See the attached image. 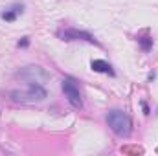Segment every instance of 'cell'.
<instances>
[{
  "instance_id": "8992f818",
  "label": "cell",
  "mask_w": 158,
  "mask_h": 156,
  "mask_svg": "<svg viewBox=\"0 0 158 156\" xmlns=\"http://www.w3.org/2000/svg\"><path fill=\"white\" fill-rule=\"evenodd\" d=\"M90 66H92V70H94V72H99V74H109L110 77H114V76H116V72L112 70V66H110L107 61L96 59V61H92V63H90Z\"/></svg>"
},
{
  "instance_id": "277c9868",
  "label": "cell",
  "mask_w": 158,
  "mask_h": 156,
  "mask_svg": "<svg viewBox=\"0 0 158 156\" xmlns=\"http://www.w3.org/2000/svg\"><path fill=\"white\" fill-rule=\"evenodd\" d=\"M59 37L63 40H86V42H90V44L99 46V42L94 39V35H90L88 31H79L76 28H68V30L59 31Z\"/></svg>"
},
{
  "instance_id": "5b68a950",
  "label": "cell",
  "mask_w": 158,
  "mask_h": 156,
  "mask_svg": "<svg viewBox=\"0 0 158 156\" xmlns=\"http://www.w3.org/2000/svg\"><path fill=\"white\" fill-rule=\"evenodd\" d=\"M37 76L48 79V74H46L40 66H26L24 70H20V72H19V77L26 79L28 83H40V79H37Z\"/></svg>"
},
{
  "instance_id": "3957f363",
  "label": "cell",
  "mask_w": 158,
  "mask_h": 156,
  "mask_svg": "<svg viewBox=\"0 0 158 156\" xmlns=\"http://www.w3.org/2000/svg\"><path fill=\"white\" fill-rule=\"evenodd\" d=\"M61 88H63V94L68 99V103L74 109L81 110L83 109V99H81V92H79V86L76 84V81L70 77H64L61 81Z\"/></svg>"
},
{
  "instance_id": "9c48e42d",
  "label": "cell",
  "mask_w": 158,
  "mask_h": 156,
  "mask_svg": "<svg viewBox=\"0 0 158 156\" xmlns=\"http://www.w3.org/2000/svg\"><path fill=\"white\" fill-rule=\"evenodd\" d=\"M30 44V40H28V37H22V40H19V48H26Z\"/></svg>"
},
{
  "instance_id": "ba28073f",
  "label": "cell",
  "mask_w": 158,
  "mask_h": 156,
  "mask_svg": "<svg viewBox=\"0 0 158 156\" xmlns=\"http://www.w3.org/2000/svg\"><path fill=\"white\" fill-rule=\"evenodd\" d=\"M138 42H140L142 50H145V51H149L151 46H153V39L151 37H142V39H138Z\"/></svg>"
},
{
  "instance_id": "7a4b0ae2",
  "label": "cell",
  "mask_w": 158,
  "mask_h": 156,
  "mask_svg": "<svg viewBox=\"0 0 158 156\" xmlns=\"http://www.w3.org/2000/svg\"><path fill=\"white\" fill-rule=\"evenodd\" d=\"M46 90L40 83H28V90H13L9 92V97L15 103H35L46 99Z\"/></svg>"
},
{
  "instance_id": "6da1fadb",
  "label": "cell",
  "mask_w": 158,
  "mask_h": 156,
  "mask_svg": "<svg viewBox=\"0 0 158 156\" xmlns=\"http://www.w3.org/2000/svg\"><path fill=\"white\" fill-rule=\"evenodd\" d=\"M107 123H109L110 130L119 138H129L132 132V121L123 110H118V109L110 110L107 114Z\"/></svg>"
},
{
  "instance_id": "30bf717a",
  "label": "cell",
  "mask_w": 158,
  "mask_h": 156,
  "mask_svg": "<svg viewBox=\"0 0 158 156\" xmlns=\"http://www.w3.org/2000/svg\"><path fill=\"white\" fill-rule=\"evenodd\" d=\"M142 107H143V112H145V114H149V107H147L145 103H142Z\"/></svg>"
},
{
  "instance_id": "52a82bcc",
  "label": "cell",
  "mask_w": 158,
  "mask_h": 156,
  "mask_svg": "<svg viewBox=\"0 0 158 156\" xmlns=\"http://www.w3.org/2000/svg\"><path fill=\"white\" fill-rule=\"evenodd\" d=\"M22 9H24V6H22V4H15V6H13V7H9L7 11H2V15H0V17H2L6 22H13V20L22 13Z\"/></svg>"
}]
</instances>
